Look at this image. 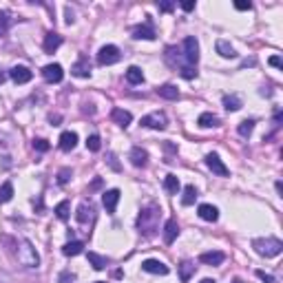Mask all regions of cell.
<instances>
[{
    "label": "cell",
    "mask_w": 283,
    "mask_h": 283,
    "mask_svg": "<svg viewBox=\"0 0 283 283\" xmlns=\"http://www.w3.org/2000/svg\"><path fill=\"white\" fill-rule=\"evenodd\" d=\"M159 215H162V208L157 204H149L146 208H142L137 217V230L144 237H153L159 228Z\"/></svg>",
    "instance_id": "obj_1"
},
{
    "label": "cell",
    "mask_w": 283,
    "mask_h": 283,
    "mask_svg": "<svg viewBox=\"0 0 283 283\" xmlns=\"http://www.w3.org/2000/svg\"><path fill=\"white\" fill-rule=\"evenodd\" d=\"M252 248L259 257H265V259H272V257H279L283 250V241L277 239V237H261V239L252 241Z\"/></svg>",
    "instance_id": "obj_2"
},
{
    "label": "cell",
    "mask_w": 283,
    "mask_h": 283,
    "mask_svg": "<svg viewBox=\"0 0 283 283\" xmlns=\"http://www.w3.org/2000/svg\"><path fill=\"white\" fill-rule=\"evenodd\" d=\"M18 261L29 270H36L40 265V254L36 252L34 244L29 239H20L18 241Z\"/></svg>",
    "instance_id": "obj_3"
},
{
    "label": "cell",
    "mask_w": 283,
    "mask_h": 283,
    "mask_svg": "<svg viewBox=\"0 0 283 283\" xmlns=\"http://www.w3.org/2000/svg\"><path fill=\"white\" fill-rule=\"evenodd\" d=\"M182 53H184L182 56L184 62H186L188 67H195V64L199 62V42H197V38L188 36L182 44Z\"/></svg>",
    "instance_id": "obj_4"
},
{
    "label": "cell",
    "mask_w": 283,
    "mask_h": 283,
    "mask_svg": "<svg viewBox=\"0 0 283 283\" xmlns=\"http://www.w3.org/2000/svg\"><path fill=\"white\" fill-rule=\"evenodd\" d=\"M120 58H122V53L115 44H104V47L97 51V64H100V67H111V64L120 62Z\"/></svg>",
    "instance_id": "obj_5"
},
{
    "label": "cell",
    "mask_w": 283,
    "mask_h": 283,
    "mask_svg": "<svg viewBox=\"0 0 283 283\" xmlns=\"http://www.w3.org/2000/svg\"><path fill=\"white\" fill-rule=\"evenodd\" d=\"M168 124L166 120V113H162V111H153V113H149V115L142 117V126H146V129H155V131H164Z\"/></svg>",
    "instance_id": "obj_6"
},
{
    "label": "cell",
    "mask_w": 283,
    "mask_h": 283,
    "mask_svg": "<svg viewBox=\"0 0 283 283\" xmlns=\"http://www.w3.org/2000/svg\"><path fill=\"white\" fill-rule=\"evenodd\" d=\"M206 166L210 168V170H212L215 175H219V177H228V175H230L228 166H226V164L221 162L217 153H208V155H206Z\"/></svg>",
    "instance_id": "obj_7"
},
{
    "label": "cell",
    "mask_w": 283,
    "mask_h": 283,
    "mask_svg": "<svg viewBox=\"0 0 283 283\" xmlns=\"http://www.w3.org/2000/svg\"><path fill=\"white\" fill-rule=\"evenodd\" d=\"M120 197H122V192L117 190V188H111V190H106L104 195H102V204H104L106 212H115L117 204H120Z\"/></svg>",
    "instance_id": "obj_8"
},
{
    "label": "cell",
    "mask_w": 283,
    "mask_h": 283,
    "mask_svg": "<svg viewBox=\"0 0 283 283\" xmlns=\"http://www.w3.org/2000/svg\"><path fill=\"white\" fill-rule=\"evenodd\" d=\"M42 77L47 82H51V84H58L60 80H62L64 77V71H62V67H60V64H47V67L42 69Z\"/></svg>",
    "instance_id": "obj_9"
},
{
    "label": "cell",
    "mask_w": 283,
    "mask_h": 283,
    "mask_svg": "<svg viewBox=\"0 0 283 283\" xmlns=\"http://www.w3.org/2000/svg\"><path fill=\"white\" fill-rule=\"evenodd\" d=\"M75 219L80 221V224H89V221L95 219V208H93L91 202H82L80 206H77V212H75Z\"/></svg>",
    "instance_id": "obj_10"
},
{
    "label": "cell",
    "mask_w": 283,
    "mask_h": 283,
    "mask_svg": "<svg viewBox=\"0 0 283 283\" xmlns=\"http://www.w3.org/2000/svg\"><path fill=\"white\" fill-rule=\"evenodd\" d=\"M142 270L149 274H162V277H166L168 274V265L164 264V261L159 259H146L144 264H142Z\"/></svg>",
    "instance_id": "obj_11"
},
{
    "label": "cell",
    "mask_w": 283,
    "mask_h": 283,
    "mask_svg": "<svg viewBox=\"0 0 283 283\" xmlns=\"http://www.w3.org/2000/svg\"><path fill=\"white\" fill-rule=\"evenodd\" d=\"M129 159H131V164H133L135 168H144L146 164H149V153H146L142 146H133L131 153H129Z\"/></svg>",
    "instance_id": "obj_12"
},
{
    "label": "cell",
    "mask_w": 283,
    "mask_h": 283,
    "mask_svg": "<svg viewBox=\"0 0 283 283\" xmlns=\"http://www.w3.org/2000/svg\"><path fill=\"white\" fill-rule=\"evenodd\" d=\"M71 73L75 77H89L91 75V62H89L87 56H80V58H77V62L71 67Z\"/></svg>",
    "instance_id": "obj_13"
},
{
    "label": "cell",
    "mask_w": 283,
    "mask_h": 283,
    "mask_svg": "<svg viewBox=\"0 0 283 283\" xmlns=\"http://www.w3.org/2000/svg\"><path fill=\"white\" fill-rule=\"evenodd\" d=\"M155 29L151 22H144V24H137L133 29V38L135 40H155Z\"/></svg>",
    "instance_id": "obj_14"
},
{
    "label": "cell",
    "mask_w": 283,
    "mask_h": 283,
    "mask_svg": "<svg viewBox=\"0 0 283 283\" xmlns=\"http://www.w3.org/2000/svg\"><path fill=\"white\" fill-rule=\"evenodd\" d=\"M9 77L16 82V84H27V82L34 77V73H31L27 67H14L9 71Z\"/></svg>",
    "instance_id": "obj_15"
},
{
    "label": "cell",
    "mask_w": 283,
    "mask_h": 283,
    "mask_svg": "<svg viewBox=\"0 0 283 283\" xmlns=\"http://www.w3.org/2000/svg\"><path fill=\"white\" fill-rule=\"evenodd\" d=\"M111 120L115 122L117 126H122V129H126V126L133 122V115H131L129 111L124 109H113V113H111Z\"/></svg>",
    "instance_id": "obj_16"
},
{
    "label": "cell",
    "mask_w": 283,
    "mask_h": 283,
    "mask_svg": "<svg viewBox=\"0 0 283 283\" xmlns=\"http://www.w3.org/2000/svg\"><path fill=\"white\" fill-rule=\"evenodd\" d=\"M224 259H226V254L219 252V250H212V252H202V254H199V261H202V264H206V265H219V264H224Z\"/></svg>",
    "instance_id": "obj_17"
},
{
    "label": "cell",
    "mask_w": 283,
    "mask_h": 283,
    "mask_svg": "<svg viewBox=\"0 0 283 283\" xmlns=\"http://www.w3.org/2000/svg\"><path fill=\"white\" fill-rule=\"evenodd\" d=\"M177 235H179L177 219H168L166 226H164V241H166V244H173V241L177 239Z\"/></svg>",
    "instance_id": "obj_18"
},
{
    "label": "cell",
    "mask_w": 283,
    "mask_h": 283,
    "mask_svg": "<svg viewBox=\"0 0 283 283\" xmlns=\"http://www.w3.org/2000/svg\"><path fill=\"white\" fill-rule=\"evenodd\" d=\"M77 146V135L73 133V131H64L62 135H60V149L64 151V153H69V151H73Z\"/></svg>",
    "instance_id": "obj_19"
},
{
    "label": "cell",
    "mask_w": 283,
    "mask_h": 283,
    "mask_svg": "<svg viewBox=\"0 0 283 283\" xmlns=\"http://www.w3.org/2000/svg\"><path fill=\"white\" fill-rule=\"evenodd\" d=\"M62 44V36L60 34H56V31H51V34H47L44 36V42H42V47H44V51L47 53H53L56 49Z\"/></svg>",
    "instance_id": "obj_20"
},
{
    "label": "cell",
    "mask_w": 283,
    "mask_h": 283,
    "mask_svg": "<svg viewBox=\"0 0 283 283\" xmlns=\"http://www.w3.org/2000/svg\"><path fill=\"white\" fill-rule=\"evenodd\" d=\"M199 217H202L204 221H217L219 219V210H217L212 204H202V206H199Z\"/></svg>",
    "instance_id": "obj_21"
},
{
    "label": "cell",
    "mask_w": 283,
    "mask_h": 283,
    "mask_svg": "<svg viewBox=\"0 0 283 283\" xmlns=\"http://www.w3.org/2000/svg\"><path fill=\"white\" fill-rule=\"evenodd\" d=\"M157 95L164 97V100H179V89L175 84H162L157 89Z\"/></svg>",
    "instance_id": "obj_22"
},
{
    "label": "cell",
    "mask_w": 283,
    "mask_h": 283,
    "mask_svg": "<svg viewBox=\"0 0 283 283\" xmlns=\"http://www.w3.org/2000/svg\"><path fill=\"white\" fill-rule=\"evenodd\" d=\"M217 53H219L221 58H235L237 56V51H235V47H232L228 40H217Z\"/></svg>",
    "instance_id": "obj_23"
},
{
    "label": "cell",
    "mask_w": 283,
    "mask_h": 283,
    "mask_svg": "<svg viewBox=\"0 0 283 283\" xmlns=\"http://www.w3.org/2000/svg\"><path fill=\"white\" fill-rule=\"evenodd\" d=\"M82 250H84L82 241H69V244H64L62 254L64 257H77V254H82Z\"/></svg>",
    "instance_id": "obj_24"
},
{
    "label": "cell",
    "mask_w": 283,
    "mask_h": 283,
    "mask_svg": "<svg viewBox=\"0 0 283 283\" xmlns=\"http://www.w3.org/2000/svg\"><path fill=\"white\" fill-rule=\"evenodd\" d=\"M126 82L129 84H142L144 82V73L139 67H129L126 69Z\"/></svg>",
    "instance_id": "obj_25"
},
{
    "label": "cell",
    "mask_w": 283,
    "mask_h": 283,
    "mask_svg": "<svg viewBox=\"0 0 283 283\" xmlns=\"http://www.w3.org/2000/svg\"><path fill=\"white\" fill-rule=\"evenodd\" d=\"M197 124L202 126V129H215V126H219V120H217V115H212V113H202L199 120H197Z\"/></svg>",
    "instance_id": "obj_26"
},
{
    "label": "cell",
    "mask_w": 283,
    "mask_h": 283,
    "mask_svg": "<svg viewBox=\"0 0 283 283\" xmlns=\"http://www.w3.org/2000/svg\"><path fill=\"white\" fill-rule=\"evenodd\" d=\"M195 264H192V261H184L182 265H179V279H182L184 283H188L190 281V277L192 274H195Z\"/></svg>",
    "instance_id": "obj_27"
},
{
    "label": "cell",
    "mask_w": 283,
    "mask_h": 283,
    "mask_svg": "<svg viewBox=\"0 0 283 283\" xmlns=\"http://www.w3.org/2000/svg\"><path fill=\"white\" fill-rule=\"evenodd\" d=\"M164 188H166V192H170V195H177V190H179L177 175H166V177H164Z\"/></svg>",
    "instance_id": "obj_28"
},
{
    "label": "cell",
    "mask_w": 283,
    "mask_h": 283,
    "mask_svg": "<svg viewBox=\"0 0 283 283\" xmlns=\"http://www.w3.org/2000/svg\"><path fill=\"white\" fill-rule=\"evenodd\" d=\"M89 264H91L95 270H104L109 261H106L104 257H100V254H97V252H89Z\"/></svg>",
    "instance_id": "obj_29"
},
{
    "label": "cell",
    "mask_w": 283,
    "mask_h": 283,
    "mask_svg": "<svg viewBox=\"0 0 283 283\" xmlns=\"http://www.w3.org/2000/svg\"><path fill=\"white\" fill-rule=\"evenodd\" d=\"M195 199H197L195 186H186V188H184V197H182V204H184V206H192V204H195Z\"/></svg>",
    "instance_id": "obj_30"
},
{
    "label": "cell",
    "mask_w": 283,
    "mask_h": 283,
    "mask_svg": "<svg viewBox=\"0 0 283 283\" xmlns=\"http://www.w3.org/2000/svg\"><path fill=\"white\" fill-rule=\"evenodd\" d=\"M11 197H14V184H11V182H5L2 186H0V202L5 204V202H9Z\"/></svg>",
    "instance_id": "obj_31"
},
{
    "label": "cell",
    "mask_w": 283,
    "mask_h": 283,
    "mask_svg": "<svg viewBox=\"0 0 283 283\" xmlns=\"http://www.w3.org/2000/svg\"><path fill=\"white\" fill-rule=\"evenodd\" d=\"M224 106L228 111H232V113H235V111H239L241 109V100L237 95H226L224 97Z\"/></svg>",
    "instance_id": "obj_32"
},
{
    "label": "cell",
    "mask_w": 283,
    "mask_h": 283,
    "mask_svg": "<svg viewBox=\"0 0 283 283\" xmlns=\"http://www.w3.org/2000/svg\"><path fill=\"white\" fill-rule=\"evenodd\" d=\"M69 210H71L69 202H60L58 206H56V217H58L60 221H67L69 219Z\"/></svg>",
    "instance_id": "obj_33"
},
{
    "label": "cell",
    "mask_w": 283,
    "mask_h": 283,
    "mask_svg": "<svg viewBox=\"0 0 283 283\" xmlns=\"http://www.w3.org/2000/svg\"><path fill=\"white\" fill-rule=\"evenodd\" d=\"M87 149L91 151V153H97V151L102 149V139H100V135H89V137H87Z\"/></svg>",
    "instance_id": "obj_34"
},
{
    "label": "cell",
    "mask_w": 283,
    "mask_h": 283,
    "mask_svg": "<svg viewBox=\"0 0 283 283\" xmlns=\"http://www.w3.org/2000/svg\"><path fill=\"white\" fill-rule=\"evenodd\" d=\"M237 131H239L241 137H250V133L254 131V120H244V122L239 124V129H237Z\"/></svg>",
    "instance_id": "obj_35"
},
{
    "label": "cell",
    "mask_w": 283,
    "mask_h": 283,
    "mask_svg": "<svg viewBox=\"0 0 283 283\" xmlns=\"http://www.w3.org/2000/svg\"><path fill=\"white\" fill-rule=\"evenodd\" d=\"M179 75L186 77V80H192V77H197V69L195 67H188V64H184V67L179 69Z\"/></svg>",
    "instance_id": "obj_36"
},
{
    "label": "cell",
    "mask_w": 283,
    "mask_h": 283,
    "mask_svg": "<svg viewBox=\"0 0 283 283\" xmlns=\"http://www.w3.org/2000/svg\"><path fill=\"white\" fill-rule=\"evenodd\" d=\"M7 29H9V14L0 11V36H5Z\"/></svg>",
    "instance_id": "obj_37"
},
{
    "label": "cell",
    "mask_w": 283,
    "mask_h": 283,
    "mask_svg": "<svg viewBox=\"0 0 283 283\" xmlns=\"http://www.w3.org/2000/svg\"><path fill=\"white\" fill-rule=\"evenodd\" d=\"M34 149L40 151V153H47V151H49V142H47V139H34Z\"/></svg>",
    "instance_id": "obj_38"
},
{
    "label": "cell",
    "mask_w": 283,
    "mask_h": 283,
    "mask_svg": "<svg viewBox=\"0 0 283 283\" xmlns=\"http://www.w3.org/2000/svg\"><path fill=\"white\" fill-rule=\"evenodd\" d=\"M73 281H75V274L69 272V270H67V272H62V274L58 277V283H73Z\"/></svg>",
    "instance_id": "obj_39"
},
{
    "label": "cell",
    "mask_w": 283,
    "mask_h": 283,
    "mask_svg": "<svg viewBox=\"0 0 283 283\" xmlns=\"http://www.w3.org/2000/svg\"><path fill=\"white\" fill-rule=\"evenodd\" d=\"M69 177H71V170H69V168H62L58 173V184H67Z\"/></svg>",
    "instance_id": "obj_40"
},
{
    "label": "cell",
    "mask_w": 283,
    "mask_h": 283,
    "mask_svg": "<svg viewBox=\"0 0 283 283\" xmlns=\"http://www.w3.org/2000/svg\"><path fill=\"white\" fill-rule=\"evenodd\" d=\"M257 277H259L264 283H274V277H272V274L264 272V270H257Z\"/></svg>",
    "instance_id": "obj_41"
},
{
    "label": "cell",
    "mask_w": 283,
    "mask_h": 283,
    "mask_svg": "<svg viewBox=\"0 0 283 283\" xmlns=\"http://www.w3.org/2000/svg\"><path fill=\"white\" fill-rule=\"evenodd\" d=\"M159 11H164V14H168V11H173L175 9V2H159Z\"/></svg>",
    "instance_id": "obj_42"
},
{
    "label": "cell",
    "mask_w": 283,
    "mask_h": 283,
    "mask_svg": "<svg viewBox=\"0 0 283 283\" xmlns=\"http://www.w3.org/2000/svg\"><path fill=\"white\" fill-rule=\"evenodd\" d=\"M235 9H239V11H250V9H252V2H235Z\"/></svg>",
    "instance_id": "obj_43"
},
{
    "label": "cell",
    "mask_w": 283,
    "mask_h": 283,
    "mask_svg": "<svg viewBox=\"0 0 283 283\" xmlns=\"http://www.w3.org/2000/svg\"><path fill=\"white\" fill-rule=\"evenodd\" d=\"M270 64H272V67H277V69H281L283 67V60L279 58V56H272V58H270Z\"/></svg>",
    "instance_id": "obj_44"
},
{
    "label": "cell",
    "mask_w": 283,
    "mask_h": 283,
    "mask_svg": "<svg viewBox=\"0 0 283 283\" xmlns=\"http://www.w3.org/2000/svg\"><path fill=\"white\" fill-rule=\"evenodd\" d=\"M182 9L184 11H192V9H195V2H192V0H188V2H182Z\"/></svg>",
    "instance_id": "obj_45"
},
{
    "label": "cell",
    "mask_w": 283,
    "mask_h": 283,
    "mask_svg": "<svg viewBox=\"0 0 283 283\" xmlns=\"http://www.w3.org/2000/svg\"><path fill=\"white\" fill-rule=\"evenodd\" d=\"M109 162H111V166L115 168V170H120V166H117V162H115V155H113V153H109Z\"/></svg>",
    "instance_id": "obj_46"
},
{
    "label": "cell",
    "mask_w": 283,
    "mask_h": 283,
    "mask_svg": "<svg viewBox=\"0 0 283 283\" xmlns=\"http://www.w3.org/2000/svg\"><path fill=\"white\" fill-rule=\"evenodd\" d=\"M73 20H75V18H73V11H71V7H67V22L71 24Z\"/></svg>",
    "instance_id": "obj_47"
},
{
    "label": "cell",
    "mask_w": 283,
    "mask_h": 283,
    "mask_svg": "<svg viewBox=\"0 0 283 283\" xmlns=\"http://www.w3.org/2000/svg\"><path fill=\"white\" fill-rule=\"evenodd\" d=\"M199 283H217V281H215V279H202Z\"/></svg>",
    "instance_id": "obj_48"
},
{
    "label": "cell",
    "mask_w": 283,
    "mask_h": 283,
    "mask_svg": "<svg viewBox=\"0 0 283 283\" xmlns=\"http://www.w3.org/2000/svg\"><path fill=\"white\" fill-rule=\"evenodd\" d=\"M5 77H7V75H5V73H2V71H0V84L5 82Z\"/></svg>",
    "instance_id": "obj_49"
},
{
    "label": "cell",
    "mask_w": 283,
    "mask_h": 283,
    "mask_svg": "<svg viewBox=\"0 0 283 283\" xmlns=\"http://www.w3.org/2000/svg\"><path fill=\"white\" fill-rule=\"evenodd\" d=\"M95 283H104V281H95Z\"/></svg>",
    "instance_id": "obj_50"
}]
</instances>
